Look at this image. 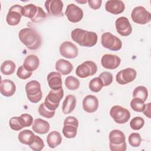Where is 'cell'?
I'll use <instances>...</instances> for the list:
<instances>
[{
  "instance_id": "obj_1",
  "label": "cell",
  "mask_w": 151,
  "mask_h": 151,
  "mask_svg": "<svg viewBox=\"0 0 151 151\" xmlns=\"http://www.w3.org/2000/svg\"><path fill=\"white\" fill-rule=\"evenodd\" d=\"M18 37L21 42L29 50H37L41 45V36L33 28H24L21 29L18 33Z\"/></svg>"
},
{
  "instance_id": "obj_2",
  "label": "cell",
  "mask_w": 151,
  "mask_h": 151,
  "mask_svg": "<svg viewBox=\"0 0 151 151\" xmlns=\"http://www.w3.org/2000/svg\"><path fill=\"white\" fill-rule=\"evenodd\" d=\"M72 40L82 47H92L94 46L98 40L97 35L93 31H88L81 28H76L71 31Z\"/></svg>"
},
{
  "instance_id": "obj_3",
  "label": "cell",
  "mask_w": 151,
  "mask_h": 151,
  "mask_svg": "<svg viewBox=\"0 0 151 151\" xmlns=\"http://www.w3.org/2000/svg\"><path fill=\"white\" fill-rule=\"evenodd\" d=\"M109 147L111 151H125L127 148L126 137L120 130H111L109 135Z\"/></svg>"
},
{
  "instance_id": "obj_4",
  "label": "cell",
  "mask_w": 151,
  "mask_h": 151,
  "mask_svg": "<svg viewBox=\"0 0 151 151\" xmlns=\"http://www.w3.org/2000/svg\"><path fill=\"white\" fill-rule=\"evenodd\" d=\"M22 15L29 18L34 23H38L44 21L47 16L45 12L41 7L33 4H29L23 6Z\"/></svg>"
},
{
  "instance_id": "obj_5",
  "label": "cell",
  "mask_w": 151,
  "mask_h": 151,
  "mask_svg": "<svg viewBox=\"0 0 151 151\" xmlns=\"http://www.w3.org/2000/svg\"><path fill=\"white\" fill-rule=\"evenodd\" d=\"M27 97L29 101L32 103H37L41 101L42 93L40 83L37 80L28 81L25 85Z\"/></svg>"
},
{
  "instance_id": "obj_6",
  "label": "cell",
  "mask_w": 151,
  "mask_h": 151,
  "mask_svg": "<svg viewBox=\"0 0 151 151\" xmlns=\"http://www.w3.org/2000/svg\"><path fill=\"white\" fill-rule=\"evenodd\" d=\"M102 46L110 51H119L122 47V42L116 36L109 32L103 33L101 37Z\"/></svg>"
},
{
  "instance_id": "obj_7",
  "label": "cell",
  "mask_w": 151,
  "mask_h": 151,
  "mask_svg": "<svg viewBox=\"0 0 151 151\" xmlns=\"http://www.w3.org/2000/svg\"><path fill=\"white\" fill-rule=\"evenodd\" d=\"M64 96L63 88L58 90H51L48 95L45 97L44 104L50 110L55 111L60 104V102Z\"/></svg>"
},
{
  "instance_id": "obj_8",
  "label": "cell",
  "mask_w": 151,
  "mask_h": 151,
  "mask_svg": "<svg viewBox=\"0 0 151 151\" xmlns=\"http://www.w3.org/2000/svg\"><path fill=\"white\" fill-rule=\"evenodd\" d=\"M133 21L140 25H145L151 20V14L142 6H137L133 8L131 13Z\"/></svg>"
},
{
  "instance_id": "obj_9",
  "label": "cell",
  "mask_w": 151,
  "mask_h": 151,
  "mask_svg": "<svg viewBox=\"0 0 151 151\" xmlns=\"http://www.w3.org/2000/svg\"><path fill=\"white\" fill-rule=\"evenodd\" d=\"M78 126V120L73 116L67 117L64 121L63 134L67 139L74 138L77 133Z\"/></svg>"
},
{
  "instance_id": "obj_10",
  "label": "cell",
  "mask_w": 151,
  "mask_h": 151,
  "mask_svg": "<svg viewBox=\"0 0 151 151\" xmlns=\"http://www.w3.org/2000/svg\"><path fill=\"white\" fill-rule=\"evenodd\" d=\"M110 115L114 121L118 124L126 123L130 117V111L120 106H113L110 110Z\"/></svg>"
},
{
  "instance_id": "obj_11",
  "label": "cell",
  "mask_w": 151,
  "mask_h": 151,
  "mask_svg": "<svg viewBox=\"0 0 151 151\" xmlns=\"http://www.w3.org/2000/svg\"><path fill=\"white\" fill-rule=\"evenodd\" d=\"M97 71L96 64L92 61H86L77 66L76 70V75L80 78H86L94 75Z\"/></svg>"
},
{
  "instance_id": "obj_12",
  "label": "cell",
  "mask_w": 151,
  "mask_h": 151,
  "mask_svg": "<svg viewBox=\"0 0 151 151\" xmlns=\"http://www.w3.org/2000/svg\"><path fill=\"white\" fill-rule=\"evenodd\" d=\"M23 6L20 5L15 4L12 5L8 10L6 17L7 24L11 26H15L20 22L22 15V9Z\"/></svg>"
},
{
  "instance_id": "obj_13",
  "label": "cell",
  "mask_w": 151,
  "mask_h": 151,
  "mask_svg": "<svg viewBox=\"0 0 151 151\" xmlns=\"http://www.w3.org/2000/svg\"><path fill=\"white\" fill-rule=\"evenodd\" d=\"M65 15L70 22L76 23L83 19V11L81 8L74 4H70L66 8Z\"/></svg>"
},
{
  "instance_id": "obj_14",
  "label": "cell",
  "mask_w": 151,
  "mask_h": 151,
  "mask_svg": "<svg viewBox=\"0 0 151 151\" xmlns=\"http://www.w3.org/2000/svg\"><path fill=\"white\" fill-rule=\"evenodd\" d=\"M137 72L132 68H126L119 71L116 76L117 83L121 85L128 84L133 81L136 77Z\"/></svg>"
},
{
  "instance_id": "obj_15",
  "label": "cell",
  "mask_w": 151,
  "mask_h": 151,
  "mask_svg": "<svg viewBox=\"0 0 151 151\" xmlns=\"http://www.w3.org/2000/svg\"><path fill=\"white\" fill-rule=\"evenodd\" d=\"M60 54L69 59H73L77 57L78 50L77 47L70 41H64L60 46L59 48Z\"/></svg>"
},
{
  "instance_id": "obj_16",
  "label": "cell",
  "mask_w": 151,
  "mask_h": 151,
  "mask_svg": "<svg viewBox=\"0 0 151 151\" xmlns=\"http://www.w3.org/2000/svg\"><path fill=\"white\" fill-rule=\"evenodd\" d=\"M115 27L117 32L123 37L130 35L132 32V25L128 18L125 17L118 18L116 20Z\"/></svg>"
},
{
  "instance_id": "obj_17",
  "label": "cell",
  "mask_w": 151,
  "mask_h": 151,
  "mask_svg": "<svg viewBox=\"0 0 151 151\" xmlns=\"http://www.w3.org/2000/svg\"><path fill=\"white\" fill-rule=\"evenodd\" d=\"M45 8L48 13L52 16H61L63 2L61 0H49L45 2Z\"/></svg>"
},
{
  "instance_id": "obj_18",
  "label": "cell",
  "mask_w": 151,
  "mask_h": 151,
  "mask_svg": "<svg viewBox=\"0 0 151 151\" xmlns=\"http://www.w3.org/2000/svg\"><path fill=\"white\" fill-rule=\"evenodd\" d=\"M121 59L116 55L106 54L103 55L101 59V65L109 70L117 68L120 64Z\"/></svg>"
},
{
  "instance_id": "obj_19",
  "label": "cell",
  "mask_w": 151,
  "mask_h": 151,
  "mask_svg": "<svg viewBox=\"0 0 151 151\" xmlns=\"http://www.w3.org/2000/svg\"><path fill=\"white\" fill-rule=\"evenodd\" d=\"M124 9L125 5L124 2L120 0H109L105 4L106 11L113 15L122 13Z\"/></svg>"
},
{
  "instance_id": "obj_20",
  "label": "cell",
  "mask_w": 151,
  "mask_h": 151,
  "mask_svg": "<svg viewBox=\"0 0 151 151\" xmlns=\"http://www.w3.org/2000/svg\"><path fill=\"white\" fill-rule=\"evenodd\" d=\"M99 107L98 99L93 95L86 96L83 100V110L89 113L95 112Z\"/></svg>"
},
{
  "instance_id": "obj_21",
  "label": "cell",
  "mask_w": 151,
  "mask_h": 151,
  "mask_svg": "<svg viewBox=\"0 0 151 151\" xmlns=\"http://www.w3.org/2000/svg\"><path fill=\"white\" fill-rule=\"evenodd\" d=\"M16 91V86L11 80L5 79L1 80L0 92L5 97H11L14 94Z\"/></svg>"
},
{
  "instance_id": "obj_22",
  "label": "cell",
  "mask_w": 151,
  "mask_h": 151,
  "mask_svg": "<svg viewBox=\"0 0 151 151\" xmlns=\"http://www.w3.org/2000/svg\"><path fill=\"white\" fill-rule=\"evenodd\" d=\"M48 86L51 90H58L62 88V79L61 74L58 72L50 73L47 77Z\"/></svg>"
},
{
  "instance_id": "obj_23",
  "label": "cell",
  "mask_w": 151,
  "mask_h": 151,
  "mask_svg": "<svg viewBox=\"0 0 151 151\" xmlns=\"http://www.w3.org/2000/svg\"><path fill=\"white\" fill-rule=\"evenodd\" d=\"M50 129L49 123L41 119H36L32 123V129L38 134H45L50 130Z\"/></svg>"
},
{
  "instance_id": "obj_24",
  "label": "cell",
  "mask_w": 151,
  "mask_h": 151,
  "mask_svg": "<svg viewBox=\"0 0 151 151\" xmlns=\"http://www.w3.org/2000/svg\"><path fill=\"white\" fill-rule=\"evenodd\" d=\"M55 70L62 75L69 74L73 69V64L64 59H59L55 63Z\"/></svg>"
},
{
  "instance_id": "obj_25",
  "label": "cell",
  "mask_w": 151,
  "mask_h": 151,
  "mask_svg": "<svg viewBox=\"0 0 151 151\" xmlns=\"http://www.w3.org/2000/svg\"><path fill=\"white\" fill-rule=\"evenodd\" d=\"M40 65V60L38 57L34 54H30L25 58L23 66L28 71L32 72L37 70Z\"/></svg>"
},
{
  "instance_id": "obj_26",
  "label": "cell",
  "mask_w": 151,
  "mask_h": 151,
  "mask_svg": "<svg viewBox=\"0 0 151 151\" xmlns=\"http://www.w3.org/2000/svg\"><path fill=\"white\" fill-rule=\"evenodd\" d=\"M76 106V98L74 96L69 94L66 96L62 105V111L64 114L71 113Z\"/></svg>"
},
{
  "instance_id": "obj_27",
  "label": "cell",
  "mask_w": 151,
  "mask_h": 151,
  "mask_svg": "<svg viewBox=\"0 0 151 151\" xmlns=\"http://www.w3.org/2000/svg\"><path fill=\"white\" fill-rule=\"evenodd\" d=\"M61 142L62 137L58 131H52L47 135V142L50 148H55L61 143Z\"/></svg>"
},
{
  "instance_id": "obj_28",
  "label": "cell",
  "mask_w": 151,
  "mask_h": 151,
  "mask_svg": "<svg viewBox=\"0 0 151 151\" xmlns=\"http://www.w3.org/2000/svg\"><path fill=\"white\" fill-rule=\"evenodd\" d=\"M35 135L30 130H24L18 134V140L20 143L29 146L34 140Z\"/></svg>"
},
{
  "instance_id": "obj_29",
  "label": "cell",
  "mask_w": 151,
  "mask_h": 151,
  "mask_svg": "<svg viewBox=\"0 0 151 151\" xmlns=\"http://www.w3.org/2000/svg\"><path fill=\"white\" fill-rule=\"evenodd\" d=\"M16 68L15 63L11 60H5L2 63L1 66V73L5 76L12 74Z\"/></svg>"
},
{
  "instance_id": "obj_30",
  "label": "cell",
  "mask_w": 151,
  "mask_h": 151,
  "mask_svg": "<svg viewBox=\"0 0 151 151\" xmlns=\"http://www.w3.org/2000/svg\"><path fill=\"white\" fill-rule=\"evenodd\" d=\"M148 96V91L146 87L143 86L136 87L133 91V98H139L142 99L144 102L146 101Z\"/></svg>"
},
{
  "instance_id": "obj_31",
  "label": "cell",
  "mask_w": 151,
  "mask_h": 151,
  "mask_svg": "<svg viewBox=\"0 0 151 151\" xmlns=\"http://www.w3.org/2000/svg\"><path fill=\"white\" fill-rule=\"evenodd\" d=\"M65 86L70 90H76L80 87V81L77 78L70 76L65 80Z\"/></svg>"
},
{
  "instance_id": "obj_32",
  "label": "cell",
  "mask_w": 151,
  "mask_h": 151,
  "mask_svg": "<svg viewBox=\"0 0 151 151\" xmlns=\"http://www.w3.org/2000/svg\"><path fill=\"white\" fill-rule=\"evenodd\" d=\"M103 87V84L102 81L99 77L92 78L90 80L88 85L90 90L94 93L99 92L102 89Z\"/></svg>"
},
{
  "instance_id": "obj_33",
  "label": "cell",
  "mask_w": 151,
  "mask_h": 151,
  "mask_svg": "<svg viewBox=\"0 0 151 151\" xmlns=\"http://www.w3.org/2000/svg\"><path fill=\"white\" fill-rule=\"evenodd\" d=\"M9 125L11 129L15 131H19L24 127L20 117L15 116L10 119Z\"/></svg>"
},
{
  "instance_id": "obj_34",
  "label": "cell",
  "mask_w": 151,
  "mask_h": 151,
  "mask_svg": "<svg viewBox=\"0 0 151 151\" xmlns=\"http://www.w3.org/2000/svg\"><path fill=\"white\" fill-rule=\"evenodd\" d=\"M131 108L135 111L142 112L145 107V102L140 99L133 98L130 103Z\"/></svg>"
},
{
  "instance_id": "obj_35",
  "label": "cell",
  "mask_w": 151,
  "mask_h": 151,
  "mask_svg": "<svg viewBox=\"0 0 151 151\" xmlns=\"http://www.w3.org/2000/svg\"><path fill=\"white\" fill-rule=\"evenodd\" d=\"M145 124L144 119L139 116L134 117L130 122V127L134 130H139L141 129Z\"/></svg>"
},
{
  "instance_id": "obj_36",
  "label": "cell",
  "mask_w": 151,
  "mask_h": 151,
  "mask_svg": "<svg viewBox=\"0 0 151 151\" xmlns=\"http://www.w3.org/2000/svg\"><path fill=\"white\" fill-rule=\"evenodd\" d=\"M38 113L42 117L47 119H51L55 115V111L50 110L46 107L44 103H43L41 104L38 107Z\"/></svg>"
},
{
  "instance_id": "obj_37",
  "label": "cell",
  "mask_w": 151,
  "mask_h": 151,
  "mask_svg": "<svg viewBox=\"0 0 151 151\" xmlns=\"http://www.w3.org/2000/svg\"><path fill=\"white\" fill-rule=\"evenodd\" d=\"M128 141L129 144L132 147H139L142 142V138L139 133H131L129 137H128Z\"/></svg>"
},
{
  "instance_id": "obj_38",
  "label": "cell",
  "mask_w": 151,
  "mask_h": 151,
  "mask_svg": "<svg viewBox=\"0 0 151 151\" xmlns=\"http://www.w3.org/2000/svg\"><path fill=\"white\" fill-rule=\"evenodd\" d=\"M29 146L34 151H40L44 147V143L40 137L35 135L34 140Z\"/></svg>"
},
{
  "instance_id": "obj_39",
  "label": "cell",
  "mask_w": 151,
  "mask_h": 151,
  "mask_svg": "<svg viewBox=\"0 0 151 151\" xmlns=\"http://www.w3.org/2000/svg\"><path fill=\"white\" fill-rule=\"evenodd\" d=\"M102 81L103 86H109L113 81V75L110 72L103 71L99 76Z\"/></svg>"
},
{
  "instance_id": "obj_40",
  "label": "cell",
  "mask_w": 151,
  "mask_h": 151,
  "mask_svg": "<svg viewBox=\"0 0 151 151\" xmlns=\"http://www.w3.org/2000/svg\"><path fill=\"white\" fill-rule=\"evenodd\" d=\"M32 73L28 71L23 65H21L17 70V76L22 80H26L32 76Z\"/></svg>"
},
{
  "instance_id": "obj_41",
  "label": "cell",
  "mask_w": 151,
  "mask_h": 151,
  "mask_svg": "<svg viewBox=\"0 0 151 151\" xmlns=\"http://www.w3.org/2000/svg\"><path fill=\"white\" fill-rule=\"evenodd\" d=\"M19 117L22 120L24 127H29L33 123V117L29 114L24 113L22 114Z\"/></svg>"
},
{
  "instance_id": "obj_42",
  "label": "cell",
  "mask_w": 151,
  "mask_h": 151,
  "mask_svg": "<svg viewBox=\"0 0 151 151\" xmlns=\"http://www.w3.org/2000/svg\"><path fill=\"white\" fill-rule=\"evenodd\" d=\"M89 6L94 10L99 9L101 6L102 1L101 0H89L87 1Z\"/></svg>"
},
{
  "instance_id": "obj_43",
  "label": "cell",
  "mask_w": 151,
  "mask_h": 151,
  "mask_svg": "<svg viewBox=\"0 0 151 151\" xmlns=\"http://www.w3.org/2000/svg\"><path fill=\"white\" fill-rule=\"evenodd\" d=\"M142 112L148 118H150V103L145 104L144 109Z\"/></svg>"
},
{
  "instance_id": "obj_44",
  "label": "cell",
  "mask_w": 151,
  "mask_h": 151,
  "mask_svg": "<svg viewBox=\"0 0 151 151\" xmlns=\"http://www.w3.org/2000/svg\"><path fill=\"white\" fill-rule=\"evenodd\" d=\"M77 2L78 3H80V4H81V3H86V2H87V1H77Z\"/></svg>"
}]
</instances>
